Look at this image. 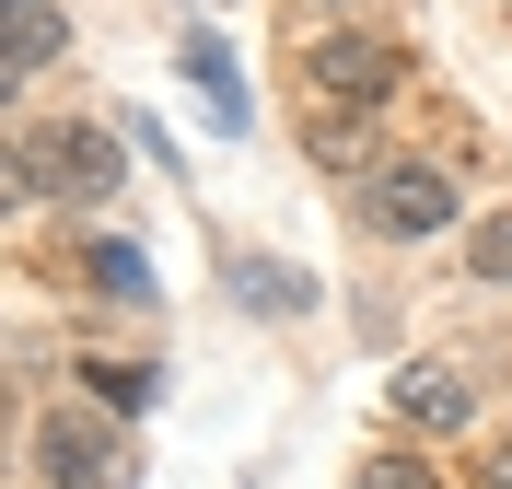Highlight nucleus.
Wrapping results in <instances>:
<instances>
[{
  "mask_svg": "<svg viewBox=\"0 0 512 489\" xmlns=\"http://www.w3.org/2000/svg\"><path fill=\"white\" fill-rule=\"evenodd\" d=\"M361 210H373V233L419 245V233L454 222V175L443 163H373V175H361Z\"/></svg>",
  "mask_w": 512,
  "mask_h": 489,
  "instance_id": "obj_1",
  "label": "nucleus"
},
{
  "mask_svg": "<svg viewBox=\"0 0 512 489\" xmlns=\"http://www.w3.org/2000/svg\"><path fill=\"white\" fill-rule=\"evenodd\" d=\"M35 455H47L59 489H140V466H128V443H117L105 420H47V431H35Z\"/></svg>",
  "mask_w": 512,
  "mask_h": 489,
  "instance_id": "obj_2",
  "label": "nucleus"
},
{
  "mask_svg": "<svg viewBox=\"0 0 512 489\" xmlns=\"http://www.w3.org/2000/svg\"><path fill=\"white\" fill-rule=\"evenodd\" d=\"M396 82H408V59H396V47H373V35L315 47V94H326V105H384Z\"/></svg>",
  "mask_w": 512,
  "mask_h": 489,
  "instance_id": "obj_3",
  "label": "nucleus"
},
{
  "mask_svg": "<svg viewBox=\"0 0 512 489\" xmlns=\"http://www.w3.org/2000/svg\"><path fill=\"white\" fill-rule=\"evenodd\" d=\"M396 408H408L419 431H466V408H478V373H466V361H408V373H396Z\"/></svg>",
  "mask_w": 512,
  "mask_h": 489,
  "instance_id": "obj_4",
  "label": "nucleus"
},
{
  "mask_svg": "<svg viewBox=\"0 0 512 489\" xmlns=\"http://www.w3.org/2000/svg\"><path fill=\"white\" fill-rule=\"evenodd\" d=\"M187 82L210 94V117H222V129H245V82H233V47H222L210 24H187Z\"/></svg>",
  "mask_w": 512,
  "mask_h": 489,
  "instance_id": "obj_5",
  "label": "nucleus"
},
{
  "mask_svg": "<svg viewBox=\"0 0 512 489\" xmlns=\"http://www.w3.org/2000/svg\"><path fill=\"white\" fill-rule=\"evenodd\" d=\"M59 47H70V24H59V12H47V0H12V82H35Z\"/></svg>",
  "mask_w": 512,
  "mask_h": 489,
  "instance_id": "obj_6",
  "label": "nucleus"
},
{
  "mask_svg": "<svg viewBox=\"0 0 512 489\" xmlns=\"http://www.w3.org/2000/svg\"><path fill=\"white\" fill-rule=\"evenodd\" d=\"M82 280H94V292H117V303H140V292H152L140 245H117V233H105V245H82Z\"/></svg>",
  "mask_w": 512,
  "mask_h": 489,
  "instance_id": "obj_7",
  "label": "nucleus"
},
{
  "mask_svg": "<svg viewBox=\"0 0 512 489\" xmlns=\"http://www.w3.org/2000/svg\"><path fill=\"white\" fill-rule=\"evenodd\" d=\"M233 303H256V315H303V303H315V292H303V280H291V268H268V257H245V268H233Z\"/></svg>",
  "mask_w": 512,
  "mask_h": 489,
  "instance_id": "obj_8",
  "label": "nucleus"
},
{
  "mask_svg": "<svg viewBox=\"0 0 512 489\" xmlns=\"http://www.w3.org/2000/svg\"><path fill=\"white\" fill-rule=\"evenodd\" d=\"M361 489H443L431 455H361Z\"/></svg>",
  "mask_w": 512,
  "mask_h": 489,
  "instance_id": "obj_9",
  "label": "nucleus"
},
{
  "mask_svg": "<svg viewBox=\"0 0 512 489\" xmlns=\"http://www.w3.org/2000/svg\"><path fill=\"white\" fill-rule=\"evenodd\" d=\"M466 257H478V280H501V292H512V210H501V222H478Z\"/></svg>",
  "mask_w": 512,
  "mask_h": 489,
  "instance_id": "obj_10",
  "label": "nucleus"
},
{
  "mask_svg": "<svg viewBox=\"0 0 512 489\" xmlns=\"http://www.w3.org/2000/svg\"><path fill=\"white\" fill-rule=\"evenodd\" d=\"M94 385L117 396V408H140V396H152V373H140V361H94Z\"/></svg>",
  "mask_w": 512,
  "mask_h": 489,
  "instance_id": "obj_11",
  "label": "nucleus"
}]
</instances>
